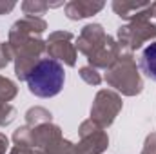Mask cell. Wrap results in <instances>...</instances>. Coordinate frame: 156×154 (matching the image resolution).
I'll return each mask as SVG.
<instances>
[{
    "mask_svg": "<svg viewBox=\"0 0 156 154\" xmlns=\"http://www.w3.org/2000/svg\"><path fill=\"white\" fill-rule=\"evenodd\" d=\"M29 91L40 98H51L56 96L66 82V71L58 60L44 58L27 73L26 76Z\"/></svg>",
    "mask_w": 156,
    "mask_h": 154,
    "instance_id": "cell-1",
    "label": "cell"
},
{
    "mask_svg": "<svg viewBox=\"0 0 156 154\" xmlns=\"http://www.w3.org/2000/svg\"><path fill=\"white\" fill-rule=\"evenodd\" d=\"M140 67H142V71L145 73V76L156 82V42L151 44V45H147V47L142 51Z\"/></svg>",
    "mask_w": 156,
    "mask_h": 154,
    "instance_id": "cell-2",
    "label": "cell"
}]
</instances>
